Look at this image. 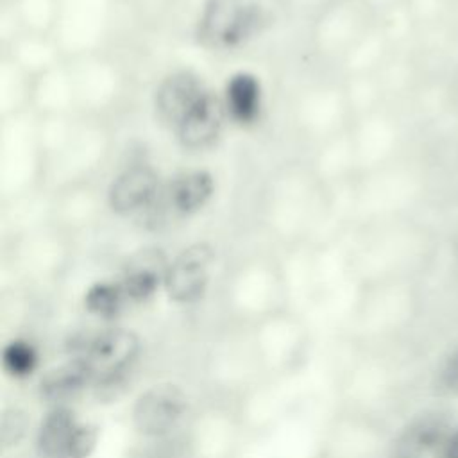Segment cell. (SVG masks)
<instances>
[{"label": "cell", "mask_w": 458, "mask_h": 458, "mask_svg": "<svg viewBox=\"0 0 458 458\" xmlns=\"http://www.w3.org/2000/svg\"><path fill=\"white\" fill-rule=\"evenodd\" d=\"M225 116L224 102L206 91L200 100L190 109L182 122L175 127L181 143L188 148L209 147L220 134Z\"/></svg>", "instance_id": "8"}, {"label": "cell", "mask_w": 458, "mask_h": 458, "mask_svg": "<svg viewBox=\"0 0 458 458\" xmlns=\"http://www.w3.org/2000/svg\"><path fill=\"white\" fill-rule=\"evenodd\" d=\"M454 424L444 411H426L411 419L392 444V458H445Z\"/></svg>", "instance_id": "2"}, {"label": "cell", "mask_w": 458, "mask_h": 458, "mask_svg": "<svg viewBox=\"0 0 458 458\" xmlns=\"http://www.w3.org/2000/svg\"><path fill=\"white\" fill-rule=\"evenodd\" d=\"M213 177L204 170H191L177 179L166 190V208L179 215L199 211L213 193Z\"/></svg>", "instance_id": "12"}, {"label": "cell", "mask_w": 458, "mask_h": 458, "mask_svg": "<svg viewBox=\"0 0 458 458\" xmlns=\"http://www.w3.org/2000/svg\"><path fill=\"white\" fill-rule=\"evenodd\" d=\"M437 385L444 394L458 397V347L442 361Z\"/></svg>", "instance_id": "16"}, {"label": "cell", "mask_w": 458, "mask_h": 458, "mask_svg": "<svg viewBox=\"0 0 458 458\" xmlns=\"http://www.w3.org/2000/svg\"><path fill=\"white\" fill-rule=\"evenodd\" d=\"M224 107L242 125L256 122L261 111V84L258 77L249 72L231 75L224 91Z\"/></svg>", "instance_id": "11"}, {"label": "cell", "mask_w": 458, "mask_h": 458, "mask_svg": "<svg viewBox=\"0 0 458 458\" xmlns=\"http://www.w3.org/2000/svg\"><path fill=\"white\" fill-rule=\"evenodd\" d=\"M79 424L73 411L66 406L50 410L38 429V453L43 458H70Z\"/></svg>", "instance_id": "10"}, {"label": "cell", "mask_w": 458, "mask_h": 458, "mask_svg": "<svg viewBox=\"0 0 458 458\" xmlns=\"http://www.w3.org/2000/svg\"><path fill=\"white\" fill-rule=\"evenodd\" d=\"M213 250L206 243H195L182 249L168 265L165 288L172 301L190 304L199 301L208 286Z\"/></svg>", "instance_id": "5"}, {"label": "cell", "mask_w": 458, "mask_h": 458, "mask_svg": "<svg viewBox=\"0 0 458 458\" xmlns=\"http://www.w3.org/2000/svg\"><path fill=\"white\" fill-rule=\"evenodd\" d=\"M186 410L184 392L172 383L154 385L134 403L132 422L145 437L166 435L181 420Z\"/></svg>", "instance_id": "4"}, {"label": "cell", "mask_w": 458, "mask_h": 458, "mask_svg": "<svg viewBox=\"0 0 458 458\" xmlns=\"http://www.w3.org/2000/svg\"><path fill=\"white\" fill-rule=\"evenodd\" d=\"M138 338L132 331L113 327L95 335L81 351L93 383L104 386L116 383L138 354Z\"/></svg>", "instance_id": "1"}, {"label": "cell", "mask_w": 458, "mask_h": 458, "mask_svg": "<svg viewBox=\"0 0 458 458\" xmlns=\"http://www.w3.org/2000/svg\"><path fill=\"white\" fill-rule=\"evenodd\" d=\"M204 93L206 89L202 88L200 81L190 72L172 73L157 86V116L175 129Z\"/></svg>", "instance_id": "7"}, {"label": "cell", "mask_w": 458, "mask_h": 458, "mask_svg": "<svg viewBox=\"0 0 458 458\" xmlns=\"http://www.w3.org/2000/svg\"><path fill=\"white\" fill-rule=\"evenodd\" d=\"M97 440H98L97 426L79 424L73 444H72L70 458H88L91 454V451L95 449Z\"/></svg>", "instance_id": "17"}, {"label": "cell", "mask_w": 458, "mask_h": 458, "mask_svg": "<svg viewBox=\"0 0 458 458\" xmlns=\"http://www.w3.org/2000/svg\"><path fill=\"white\" fill-rule=\"evenodd\" d=\"M2 363L7 374L14 377H27L38 365V351L30 342L16 338L4 347Z\"/></svg>", "instance_id": "15"}, {"label": "cell", "mask_w": 458, "mask_h": 458, "mask_svg": "<svg viewBox=\"0 0 458 458\" xmlns=\"http://www.w3.org/2000/svg\"><path fill=\"white\" fill-rule=\"evenodd\" d=\"M129 302L120 281H100L88 288L84 306L89 313L100 318H114Z\"/></svg>", "instance_id": "14"}, {"label": "cell", "mask_w": 458, "mask_h": 458, "mask_svg": "<svg viewBox=\"0 0 458 458\" xmlns=\"http://www.w3.org/2000/svg\"><path fill=\"white\" fill-rule=\"evenodd\" d=\"M25 426H27V420L21 411L14 410L11 413H5L2 419V442L5 445L16 444L25 433Z\"/></svg>", "instance_id": "18"}, {"label": "cell", "mask_w": 458, "mask_h": 458, "mask_svg": "<svg viewBox=\"0 0 458 458\" xmlns=\"http://www.w3.org/2000/svg\"><path fill=\"white\" fill-rule=\"evenodd\" d=\"M168 265L157 250H143L136 254L120 279L129 302H143L150 299L161 283H165Z\"/></svg>", "instance_id": "9"}, {"label": "cell", "mask_w": 458, "mask_h": 458, "mask_svg": "<svg viewBox=\"0 0 458 458\" xmlns=\"http://www.w3.org/2000/svg\"><path fill=\"white\" fill-rule=\"evenodd\" d=\"M258 13L242 0H208L199 34L206 43L216 47H234L254 32Z\"/></svg>", "instance_id": "3"}, {"label": "cell", "mask_w": 458, "mask_h": 458, "mask_svg": "<svg viewBox=\"0 0 458 458\" xmlns=\"http://www.w3.org/2000/svg\"><path fill=\"white\" fill-rule=\"evenodd\" d=\"M445 458H458V426H454L449 444H447V451H445Z\"/></svg>", "instance_id": "19"}, {"label": "cell", "mask_w": 458, "mask_h": 458, "mask_svg": "<svg viewBox=\"0 0 458 458\" xmlns=\"http://www.w3.org/2000/svg\"><path fill=\"white\" fill-rule=\"evenodd\" d=\"M91 374L81 356H75L59 367L50 369L39 385V392L48 401H64L91 385Z\"/></svg>", "instance_id": "13"}, {"label": "cell", "mask_w": 458, "mask_h": 458, "mask_svg": "<svg viewBox=\"0 0 458 458\" xmlns=\"http://www.w3.org/2000/svg\"><path fill=\"white\" fill-rule=\"evenodd\" d=\"M109 206L120 215L150 208L159 197V179L150 166L136 165L123 170L109 188Z\"/></svg>", "instance_id": "6"}]
</instances>
